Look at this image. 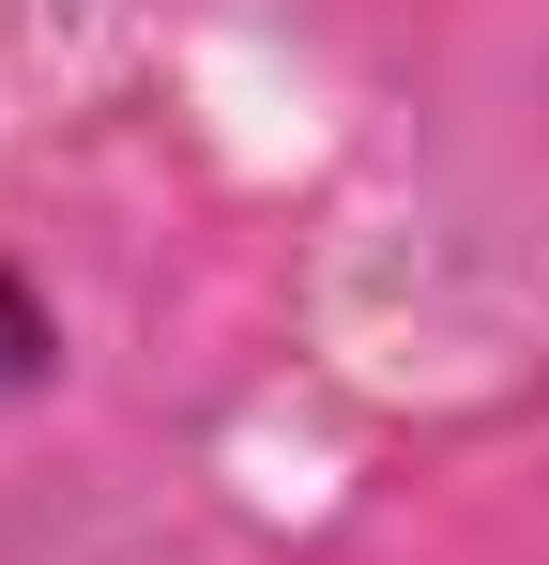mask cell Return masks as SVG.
<instances>
[{
	"mask_svg": "<svg viewBox=\"0 0 549 565\" xmlns=\"http://www.w3.org/2000/svg\"><path fill=\"white\" fill-rule=\"evenodd\" d=\"M31 367H46V321H31V290L0 276V397H15V382H31Z\"/></svg>",
	"mask_w": 549,
	"mask_h": 565,
	"instance_id": "1",
	"label": "cell"
}]
</instances>
